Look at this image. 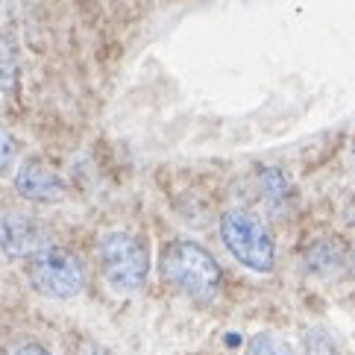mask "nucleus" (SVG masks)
Returning <instances> with one entry per match:
<instances>
[{
    "label": "nucleus",
    "instance_id": "20e7f679",
    "mask_svg": "<svg viewBox=\"0 0 355 355\" xmlns=\"http://www.w3.org/2000/svg\"><path fill=\"white\" fill-rule=\"evenodd\" d=\"M27 279L42 297L73 300L85 288V268L71 250L47 244L27 259Z\"/></svg>",
    "mask_w": 355,
    "mask_h": 355
},
{
    "label": "nucleus",
    "instance_id": "7ed1b4c3",
    "mask_svg": "<svg viewBox=\"0 0 355 355\" xmlns=\"http://www.w3.org/2000/svg\"><path fill=\"white\" fill-rule=\"evenodd\" d=\"M103 276L112 291L135 294L150 276V250L130 232H106L97 244Z\"/></svg>",
    "mask_w": 355,
    "mask_h": 355
},
{
    "label": "nucleus",
    "instance_id": "6e6552de",
    "mask_svg": "<svg viewBox=\"0 0 355 355\" xmlns=\"http://www.w3.org/2000/svg\"><path fill=\"white\" fill-rule=\"evenodd\" d=\"M18 39L12 30H0V94H12L18 85Z\"/></svg>",
    "mask_w": 355,
    "mask_h": 355
},
{
    "label": "nucleus",
    "instance_id": "423d86ee",
    "mask_svg": "<svg viewBox=\"0 0 355 355\" xmlns=\"http://www.w3.org/2000/svg\"><path fill=\"white\" fill-rule=\"evenodd\" d=\"M15 191L30 202H62L68 188L53 168L39 159H27L15 171Z\"/></svg>",
    "mask_w": 355,
    "mask_h": 355
},
{
    "label": "nucleus",
    "instance_id": "39448f33",
    "mask_svg": "<svg viewBox=\"0 0 355 355\" xmlns=\"http://www.w3.org/2000/svg\"><path fill=\"white\" fill-rule=\"evenodd\" d=\"M47 247V232L30 214H3L0 218V261L30 259L35 250Z\"/></svg>",
    "mask_w": 355,
    "mask_h": 355
},
{
    "label": "nucleus",
    "instance_id": "9b49d317",
    "mask_svg": "<svg viewBox=\"0 0 355 355\" xmlns=\"http://www.w3.org/2000/svg\"><path fill=\"white\" fill-rule=\"evenodd\" d=\"M247 355H297V349L291 347V340L279 338L273 332H259L250 338Z\"/></svg>",
    "mask_w": 355,
    "mask_h": 355
},
{
    "label": "nucleus",
    "instance_id": "ddd939ff",
    "mask_svg": "<svg viewBox=\"0 0 355 355\" xmlns=\"http://www.w3.org/2000/svg\"><path fill=\"white\" fill-rule=\"evenodd\" d=\"M9 355H53V352L44 344H39V340H18V344L9 349Z\"/></svg>",
    "mask_w": 355,
    "mask_h": 355
},
{
    "label": "nucleus",
    "instance_id": "0eeeda50",
    "mask_svg": "<svg viewBox=\"0 0 355 355\" xmlns=\"http://www.w3.org/2000/svg\"><path fill=\"white\" fill-rule=\"evenodd\" d=\"M344 264H347V250L335 238H317L306 247V252H302V268L314 276L335 273L338 268H344Z\"/></svg>",
    "mask_w": 355,
    "mask_h": 355
},
{
    "label": "nucleus",
    "instance_id": "f03ea898",
    "mask_svg": "<svg viewBox=\"0 0 355 355\" xmlns=\"http://www.w3.org/2000/svg\"><path fill=\"white\" fill-rule=\"evenodd\" d=\"M218 232L226 252L250 273L268 276L276 270V241L270 226L250 209H226Z\"/></svg>",
    "mask_w": 355,
    "mask_h": 355
},
{
    "label": "nucleus",
    "instance_id": "4468645a",
    "mask_svg": "<svg viewBox=\"0 0 355 355\" xmlns=\"http://www.w3.org/2000/svg\"><path fill=\"white\" fill-rule=\"evenodd\" d=\"M344 268H349V273L355 276V250L347 252V264H344Z\"/></svg>",
    "mask_w": 355,
    "mask_h": 355
},
{
    "label": "nucleus",
    "instance_id": "1a4fd4ad",
    "mask_svg": "<svg viewBox=\"0 0 355 355\" xmlns=\"http://www.w3.org/2000/svg\"><path fill=\"white\" fill-rule=\"evenodd\" d=\"M259 180H261V194H264L268 209L276 211V214L285 211V206L291 202V185L285 180V173L276 171V168H264Z\"/></svg>",
    "mask_w": 355,
    "mask_h": 355
},
{
    "label": "nucleus",
    "instance_id": "f8f14e48",
    "mask_svg": "<svg viewBox=\"0 0 355 355\" xmlns=\"http://www.w3.org/2000/svg\"><path fill=\"white\" fill-rule=\"evenodd\" d=\"M15 153H18L15 138L9 135L6 126H0V176H6V173H9V168L15 164Z\"/></svg>",
    "mask_w": 355,
    "mask_h": 355
},
{
    "label": "nucleus",
    "instance_id": "f257e3e1",
    "mask_svg": "<svg viewBox=\"0 0 355 355\" xmlns=\"http://www.w3.org/2000/svg\"><path fill=\"white\" fill-rule=\"evenodd\" d=\"M162 276L191 302H211L220 294L223 273L211 252L191 238H176L162 250Z\"/></svg>",
    "mask_w": 355,
    "mask_h": 355
},
{
    "label": "nucleus",
    "instance_id": "9d476101",
    "mask_svg": "<svg viewBox=\"0 0 355 355\" xmlns=\"http://www.w3.org/2000/svg\"><path fill=\"white\" fill-rule=\"evenodd\" d=\"M302 352L306 355H340L338 338L326 326H309L302 338Z\"/></svg>",
    "mask_w": 355,
    "mask_h": 355
}]
</instances>
